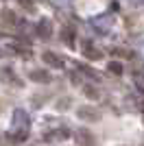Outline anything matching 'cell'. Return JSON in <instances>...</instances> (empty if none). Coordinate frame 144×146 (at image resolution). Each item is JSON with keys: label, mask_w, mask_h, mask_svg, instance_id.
Returning <instances> with one entry per match:
<instances>
[{"label": "cell", "mask_w": 144, "mask_h": 146, "mask_svg": "<svg viewBox=\"0 0 144 146\" xmlns=\"http://www.w3.org/2000/svg\"><path fill=\"white\" fill-rule=\"evenodd\" d=\"M68 135H70L68 131H55V133L46 135V140H48V142H53V140H66Z\"/></svg>", "instance_id": "5"}, {"label": "cell", "mask_w": 144, "mask_h": 146, "mask_svg": "<svg viewBox=\"0 0 144 146\" xmlns=\"http://www.w3.org/2000/svg\"><path fill=\"white\" fill-rule=\"evenodd\" d=\"M109 72H116V74H120V72H122V66H120L118 61H111V63H109Z\"/></svg>", "instance_id": "9"}, {"label": "cell", "mask_w": 144, "mask_h": 146, "mask_svg": "<svg viewBox=\"0 0 144 146\" xmlns=\"http://www.w3.org/2000/svg\"><path fill=\"white\" fill-rule=\"evenodd\" d=\"M74 140H77V144H81V146H96V137L87 131V129H79L77 133H74Z\"/></svg>", "instance_id": "1"}, {"label": "cell", "mask_w": 144, "mask_h": 146, "mask_svg": "<svg viewBox=\"0 0 144 146\" xmlns=\"http://www.w3.org/2000/svg\"><path fill=\"white\" fill-rule=\"evenodd\" d=\"M31 79H33V81H50V76H48L46 72H39V70H37V72L31 74Z\"/></svg>", "instance_id": "7"}, {"label": "cell", "mask_w": 144, "mask_h": 146, "mask_svg": "<svg viewBox=\"0 0 144 146\" xmlns=\"http://www.w3.org/2000/svg\"><path fill=\"white\" fill-rule=\"evenodd\" d=\"M37 31H39V35H42V37H50V33H53V24H50V20H42V24L37 26Z\"/></svg>", "instance_id": "4"}, {"label": "cell", "mask_w": 144, "mask_h": 146, "mask_svg": "<svg viewBox=\"0 0 144 146\" xmlns=\"http://www.w3.org/2000/svg\"><path fill=\"white\" fill-rule=\"evenodd\" d=\"M77 116L81 118V120H90V122L101 118V116H98V111H94L92 107H79V109H77Z\"/></svg>", "instance_id": "3"}, {"label": "cell", "mask_w": 144, "mask_h": 146, "mask_svg": "<svg viewBox=\"0 0 144 146\" xmlns=\"http://www.w3.org/2000/svg\"><path fill=\"white\" fill-rule=\"evenodd\" d=\"M83 55L87 57V59L90 61H98L103 57V52L98 48H94V46H92V42H83Z\"/></svg>", "instance_id": "2"}, {"label": "cell", "mask_w": 144, "mask_h": 146, "mask_svg": "<svg viewBox=\"0 0 144 146\" xmlns=\"http://www.w3.org/2000/svg\"><path fill=\"white\" fill-rule=\"evenodd\" d=\"M85 94H87L90 98H98V92H96L94 87H85Z\"/></svg>", "instance_id": "10"}, {"label": "cell", "mask_w": 144, "mask_h": 146, "mask_svg": "<svg viewBox=\"0 0 144 146\" xmlns=\"http://www.w3.org/2000/svg\"><path fill=\"white\" fill-rule=\"evenodd\" d=\"M13 20H15L13 11H5V13H2V22H5V24H15Z\"/></svg>", "instance_id": "8"}, {"label": "cell", "mask_w": 144, "mask_h": 146, "mask_svg": "<svg viewBox=\"0 0 144 146\" xmlns=\"http://www.w3.org/2000/svg\"><path fill=\"white\" fill-rule=\"evenodd\" d=\"M44 61H48L50 66H57V68H61V59H57V57H55L53 52H46V55H44Z\"/></svg>", "instance_id": "6"}]
</instances>
